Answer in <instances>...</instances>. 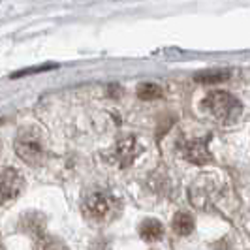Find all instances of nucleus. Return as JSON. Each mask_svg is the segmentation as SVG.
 Segmentation results:
<instances>
[{
    "label": "nucleus",
    "instance_id": "f257e3e1",
    "mask_svg": "<svg viewBox=\"0 0 250 250\" xmlns=\"http://www.w3.org/2000/svg\"><path fill=\"white\" fill-rule=\"evenodd\" d=\"M203 105H205V109L211 113L216 121H220L224 125L235 123L241 117V113H243L241 102L233 94L226 92V90H213V92H209L205 96V100H203Z\"/></svg>",
    "mask_w": 250,
    "mask_h": 250
},
{
    "label": "nucleus",
    "instance_id": "f03ea898",
    "mask_svg": "<svg viewBox=\"0 0 250 250\" xmlns=\"http://www.w3.org/2000/svg\"><path fill=\"white\" fill-rule=\"evenodd\" d=\"M15 152L28 166H42L45 160V145L42 134L34 128H23L15 139Z\"/></svg>",
    "mask_w": 250,
    "mask_h": 250
},
{
    "label": "nucleus",
    "instance_id": "7ed1b4c3",
    "mask_svg": "<svg viewBox=\"0 0 250 250\" xmlns=\"http://www.w3.org/2000/svg\"><path fill=\"white\" fill-rule=\"evenodd\" d=\"M83 214L94 224L111 222L119 214V201L109 194L94 192V194L87 196V200L83 203Z\"/></svg>",
    "mask_w": 250,
    "mask_h": 250
},
{
    "label": "nucleus",
    "instance_id": "20e7f679",
    "mask_svg": "<svg viewBox=\"0 0 250 250\" xmlns=\"http://www.w3.org/2000/svg\"><path fill=\"white\" fill-rule=\"evenodd\" d=\"M25 188V179L13 167L0 169V205L15 200Z\"/></svg>",
    "mask_w": 250,
    "mask_h": 250
},
{
    "label": "nucleus",
    "instance_id": "39448f33",
    "mask_svg": "<svg viewBox=\"0 0 250 250\" xmlns=\"http://www.w3.org/2000/svg\"><path fill=\"white\" fill-rule=\"evenodd\" d=\"M183 154L188 162L192 164H207L211 160V154L207 149V139H190L183 147Z\"/></svg>",
    "mask_w": 250,
    "mask_h": 250
},
{
    "label": "nucleus",
    "instance_id": "423d86ee",
    "mask_svg": "<svg viewBox=\"0 0 250 250\" xmlns=\"http://www.w3.org/2000/svg\"><path fill=\"white\" fill-rule=\"evenodd\" d=\"M139 235L143 241H147V243H156V241H160L164 237V226L160 220H156V218H147V220H143L141 224H139Z\"/></svg>",
    "mask_w": 250,
    "mask_h": 250
},
{
    "label": "nucleus",
    "instance_id": "0eeeda50",
    "mask_svg": "<svg viewBox=\"0 0 250 250\" xmlns=\"http://www.w3.org/2000/svg\"><path fill=\"white\" fill-rule=\"evenodd\" d=\"M136 152H138V145H136V139L134 138L123 139L115 147V156H117V160L123 164V166L132 162L134 156H136Z\"/></svg>",
    "mask_w": 250,
    "mask_h": 250
},
{
    "label": "nucleus",
    "instance_id": "6e6552de",
    "mask_svg": "<svg viewBox=\"0 0 250 250\" xmlns=\"http://www.w3.org/2000/svg\"><path fill=\"white\" fill-rule=\"evenodd\" d=\"M173 231L177 235H190L194 231V218L188 213H177L173 216Z\"/></svg>",
    "mask_w": 250,
    "mask_h": 250
},
{
    "label": "nucleus",
    "instance_id": "1a4fd4ad",
    "mask_svg": "<svg viewBox=\"0 0 250 250\" xmlns=\"http://www.w3.org/2000/svg\"><path fill=\"white\" fill-rule=\"evenodd\" d=\"M34 250H68V247L64 245L61 239L53 237V235H38L36 243H34Z\"/></svg>",
    "mask_w": 250,
    "mask_h": 250
},
{
    "label": "nucleus",
    "instance_id": "9d476101",
    "mask_svg": "<svg viewBox=\"0 0 250 250\" xmlns=\"http://www.w3.org/2000/svg\"><path fill=\"white\" fill-rule=\"evenodd\" d=\"M229 77V72L228 70H207V72H200L196 74V81L198 83H220V81H226Z\"/></svg>",
    "mask_w": 250,
    "mask_h": 250
},
{
    "label": "nucleus",
    "instance_id": "9b49d317",
    "mask_svg": "<svg viewBox=\"0 0 250 250\" xmlns=\"http://www.w3.org/2000/svg\"><path fill=\"white\" fill-rule=\"evenodd\" d=\"M136 92L141 100H158V98H162L164 90L156 83H141Z\"/></svg>",
    "mask_w": 250,
    "mask_h": 250
},
{
    "label": "nucleus",
    "instance_id": "f8f14e48",
    "mask_svg": "<svg viewBox=\"0 0 250 250\" xmlns=\"http://www.w3.org/2000/svg\"><path fill=\"white\" fill-rule=\"evenodd\" d=\"M51 68H55L53 64L51 66H40V68H30V70H23V72H17V74H13L12 77H23V75H28V74H38V72H45V70H51Z\"/></svg>",
    "mask_w": 250,
    "mask_h": 250
},
{
    "label": "nucleus",
    "instance_id": "ddd939ff",
    "mask_svg": "<svg viewBox=\"0 0 250 250\" xmlns=\"http://www.w3.org/2000/svg\"><path fill=\"white\" fill-rule=\"evenodd\" d=\"M0 250H2V247H0Z\"/></svg>",
    "mask_w": 250,
    "mask_h": 250
}]
</instances>
